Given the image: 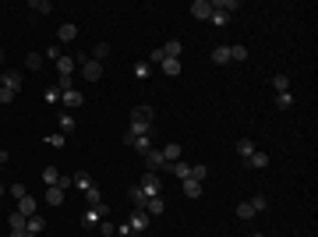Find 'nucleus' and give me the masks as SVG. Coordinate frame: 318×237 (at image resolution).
I'll list each match as a JSON object with an SVG mask.
<instances>
[{"instance_id": "nucleus-1", "label": "nucleus", "mask_w": 318, "mask_h": 237, "mask_svg": "<svg viewBox=\"0 0 318 237\" xmlns=\"http://www.w3.org/2000/svg\"><path fill=\"white\" fill-rule=\"evenodd\" d=\"M152 117H156L152 106H145V103L135 106V110H131V128H128V131H131L135 138H138V135H149V131H152Z\"/></svg>"}, {"instance_id": "nucleus-2", "label": "nucleus", "mask_w": 318, "mask_h": 237, "mask_svg": "<svg viewBox=\"0 0 318 237\" xmlns=\"http://www.w3.org/2000/svg\"><path fill=\"white\" fill-rule=\"evenodd\" d=\"M149 199H156V195H163V181H159V174H149L145 170V177H142V184H138Z\"/></svg>"}, {"instance_id": "nucleus-3", "label": "nucleus", "mask_w": 318, "mask_h": 237, "mask_svg": "<svg viewBox=\"0 0 318 237\" xmlns=\"http://www.w3.org/2000/svg\"><path fill=\"white\" fill-rule=\"evenodd\" d=\"M21 82H25L21 71H14V67H4V71H0V85H4V89L18 92V89H21Z\"/></svg>"}, {"instance_id": "nucleus-4", "label": "nucleus", "mask_w": 318, "mask_h": 237, "mask_svg": "<svg viewBox=\"0 0 318 237\" xmlns=\"http://www.w3.org/2000/svg\"><path fill=\"white\" fill-rule=\"evenodd\" d=\"M142 163H145L149 174H159V170L166 167V160H163V152H159V149H149V152L142 156Z\"/></svg>"}, {"instance_id": "nucleus-5", "label": "nucleus", "mask_w": 318, "mask_h": 237, "mask_svg": "<svg viewBox=\"0 0 318 237\" xmlns=\"http://www.w3.org/2000/svg\"><path fill=\"white\" fill-rule=\"evenodd\" d=\"M149 223H152V216H149L145 209H135V213L128 216V227H131L135 234H145V230H149Z\"/></svg>"}, {"instance_id": "nucleus-6", "label": "nucleus", "mask_w": 318, "mask_h": 237, "mask_svg": "<svg viewBox=\"0 0 318 237\" xmlns=\"http://www.w3.org/2000/svg\"><path fill=\"white\" fill-rule=\"evenodd\" d=\"M269 163H272V156H269V152H258V149L244 160V167H248V170H265Z\"/></svg>"}, {"instance_id": "nucleus-7", "label": "nucleus", "mask_w": 318, "mask_h": 237, "mask_svg": "<svg viewBox=\"0 0 318 237\" xmlns=\"http://www.w3.org/2000/svg\"><path fill=\"white\" fill-rule=\"evenodd\" d=\"M212 11H216V7H212V0H194V4H191V14H194L198 21H209Z\"/></svg>"}, {"instance_id": "nucleus-8", "label": "nucleus", "mask_w": 318, "mask_h": 237, "mask_svg": "<svg viewBox=\"0 0 318 237\" xmlns=\"http://www.w3.org/2000/svg\"><path fill=\"white\" fill-rule=\"evenodd\" d=\"M82 64H85V67H82L85 82H99V78H103V64H99V60H92V57H89V60H82Z\"/></svg>"}, {"instance_id": "nucleus-9", "label": "nucleus", "mask_w": 318, "mask_h": 237, "mask_svg": "<svg viewBox=\"0 0 318 237\" xmlns=\"http://www.w3.org/2000/svg\"><path fill=\"white\" fill-rule=\"evenodd\" d=\"M74 39H78V25L74 21H64L57 28V43H74Z\"/></svg>"}, {"instance_id": "nucleus-10", "label": "nucleus", "mask_w": 318, "mask_h": 237, "mask_svg": "<svg viewBox=\"0 0 318 237\" xmlns=\"http://www.w3.org/2000/svg\"><path fill=\"white\" fill-rule=\"evenodd\" d=\"M60 103H64V106H67L71 113H74V110H82V103H85V96H82V92H78V89H71V92H64V96H60Z\"/></svg>"}, {"instance_id": "nucleus-11", "label": "nucleus", "mask_w": 318, "mask_h": 237, "mask_svg": "<svg viewBox=\"0 0 318 237\" xmlns=\"http://www.w3.org/2000/svg\"><path fill=\"white\" fill-rule=\"evenodd\" d=\"M159 152H163V160H166V167H170V163H177V160H180V156H184V149H180L177 142H170L166 149H159Z\"/></svg>"}, {"instance_id": "nucleus-12", "label": "nucleus", "mask_w": 318, "mask_h": 237, "mask_svg": "<svg viewBox=\"0 0 318 237\" xmlns=\"http://www.w3.org/2000/svg\"><path fill=\"white\" fill-rule=\"evenodd\" d=\"M46 230V216H28V223H25V234H43Z\"/></svg>"}, {"instance_id": "nucleus-13", "label": "nucleus", "mask_w": 318, "mask_h": 237, "mask_svg": "<svg viewBox=\"0 0 318 237\" xmlns=\"http://www.w3.org/2000/svg\"><path fill=\"white\" fill-rule=\"evenodd\" d=\"M163 53H166L170 60H180V57H184V43H180V39H170V43L163 46Z\"/></svg>"}, {"instance_id": "nucleus-14", "label": "nucleus", "mask_w": 318, "mask_h": 237, "mask_svg": "<svg viewBox=\"0 0 318 237\" xmlns=\"http://www.w3.org/2000/svg\"><path fill=\"white\" fill-rule=\"evenodd\" d=\"M159 71H163V74H166V78H177V74H180V71H184V64H180V60H170V57H166V60H163V64H159Z\"/></svg>"}, {"instance_id": "nucleus-15", "label": "nucleus", "mask_w": 318, "mask_h": 237, "mask_svg": "<svg viewBox=\"0 0 318 237\" xmlns=\"http://www.w3.org/2000/svg\"><path fill=\"white\" fill-rule=\"evenodd\" d=\"M18 213L28 220V216H35L39 209H35V199H32V195H25V199H18Z\"/></svg>"}, {"instance_id": "nucleus-16", "label": "nucleus", "mask_w": 318, "mask_h": 237, "mask_svg": "<svg viewBox=\"0 0 318 237\" xmlns=\"http://www.w3.org/2000/svg\"><path fill=\"white\" fill-rule=\"evenodd\" d=\"M142 209H145L149 216H159V213H163V209H166V202H163V195H156V199H149V202H145Z\"/></svg>"}, {"instance_id": "nucleus-17", "label": "nucleus", "mask_w": 318, "mask_h": 237, "mask_svg": "<svg viewBox=\"0 0 318 237\" xmlns=\"http://www.w3.org/2000/svg\"><path fill=\"white\" fill-rule=\"evenodd\" d=\"M233 152H237V156H241V160H248V156L255 152V142H251V138H237V145H233Z\"/></svg>"}, {"instance_id": "nucleus-18", "label": "nucleus", "mask_w": 318, "mask_h": 237, "mask_svg": "<svg viewBox=\"0 0 318 237\" xmlns=\"http://www.w3.org/2000/svg\"><path fill=\"white\" fill-rule=\"evenodd\" d=\"M106 213H110L106 206H96V209H89V213H85V220H82V223H85V227H96V223H99Z\"/></svg>"}, {"instance_id": "nucleus-19", "label": "nucleus", "mask_w": 318, "mask_h": 237, "mask_svg": "<svg viewBox=\"0 0 318 237\" xmlns=\"http://www.w3.org/2000/svg\"><path fill=\"white\" fill-rule=\"evenodd\" d=\"M170 174H173V177H180V181H187V177H191V163L177 160V163H170Z\"/></svg>"}, {"instance_id": "nucleus-20", "label": "nucleus", "mask_w": 318, "mask_h": 237, "mask_svg": "<svg viewBox=\"0 0 318 237\" xmlns=\"http://www.w3.org/2000/svg\"><path fill=\"white\" fill-rule=\"evenodd\" d=\"M25 223H28V220H25V216H21L18 209H14V213H11V220H7V227H11V234H25Z\"/></svg>"}, {"instance_id": "nucleus-21", "label": "nucleus", "mask_w": 318, "mask_h": 237, "mask_svg": "<svg viewBox=\"0 0 318 237\" xmlns=\"http://www.w3.org/2000/svg\"><path fill=\"white\" fill-rule=\"evenodd\" d=\"M198 195H202V181H184V199H198Z\"/></svg>"}, {"instance_id": "nucleus-22", "label": "nucleus", "mask_w": 318, "mask_h": 237, "mask_svg": "<svg viewBox=\"0 0 318 237\" xmlns=\"http://www.w3.org/2000/svg\"><path fill=\"white\" fill-rule=\"evenodd\" d=\"M131 149H135V152H142V156H145V152H149V149H152V135H138V138H135V142H131Z\"/></svg>"}, {"instance_id": "nucleus-23", "label": "nucleus", "mask_w": 318, "mask_h": 237, "mask_svg": "<svg viewBox=\"0 0 318 237\" xmlns=\"http://www.w3.org/2000/svg\"><path fill=\"white\" fill-rule=\"evenodd\" d=\"M128 199H131V202H135V206H138V209H142V206H145V202H149V195H145V191H142V188H138V184H135V188H128Z\"/></svg>"}, {"instance_id": "nucleus-24", "label": "nucleus", "mask_w": 318, "mask_h": 237, "mask_svg": "<svg viewBox=\"0 0 318 237\" xmlns=\"http://www.w3.org/2000/svg\"><path fill=\"white\" fill-rule=\"evenodd\" d=\"M46 202H50L53 209H57V206H64V191H60L57 184H53V188H46Z\"/></svg>"}, {"instance_id": "nucleus-25", "label": "nucleus", "mask_w": 318, "mask_h": 237, "mask_svg": "<svg viewBox=\"0 0 318 237\" xmlns=\"http://www.w3.org/2000/svg\"><path fill=\"white\" fill-rule=\"evenodd\" d=\"M71 131H74V113L64 110V113H60V135H71Z\"/></svg>"}, {"instance_id": "nucleus-26", "label": "nucleus", "mask_w": 318, "mask_h": 237, "mask_svg": "<svg viewBox=\"0 0 318 237\" xmlns=\"http://www.w3.org/2000/svg\"><path fill=\"white\" fill-rule=\"evenodd\" d=\"M57 74H74V57H57Z\"/></svg>"}, {"instance_id": "nucleus-27", "label": "nucleus", "mask_w": 318, "mask_h": 237, "mask_svg": "<svg viewBox=\"0 0 318 237\" xmlns=\"http://www.w3.org/2000/svg\"><path fill=\"white\" fill-rule=\"evenodd\" d=\"M57 181H60V170H57V167H43V184H46V188H53Z\"/></svg>"}, {"instance_id": "nucleus-28", "label": "nucleus", "mask_w": 318, "mask_h": 237, "mask_svg": "<svg viewBox=\"0 0 318 237\" xmlns=\"http://www.w3.org/2000/svg\"><path fill=\"white\" fill-rule=\"evenodd\" d=\"M71 89H74V74H60V78H57V92L64 96V92H71Z\"/></svg>"}, {"instance_id": "nucleus-29", "label": "nucleus", "mask_w": 318, "mask_h": 237, "mask_svg": "<svg viewBox=\"0 0 318 237\" xmlns=\"http://www.w3.org/2000/svg\"><path fill=\"white\" fill-rule=\"evenodd\" d=\"M85 202H89V206H92V209H96V206H103V191H99V188H96V184H92V188H89V191H85Z\"/></svg>"}, {"instance_id": "nucleus-30", "label": "nucleus", "mask_w": 318, "mask_h": 237, "mask_svg": "<svg viewBox=\"0 0 318 237\" xmlns=\"http://www.w3.org/2000/svg\"><path fill=\"white\" fill-rule=\"evenodd\" d=\"M28 11H35V14H50V11H53V4H50V0H32Z\"/></svg>"}, {"instance_id": "nucleus-31", "label": "nucleus", "mask_w": 318, "mask_h": 237, "mask_svg": "<svg viewBox=\"0 0 318 237\" xmlns=\"http://www.w3.org/2000/svg\"><path fill=\"white\" fill-rule=\"evenodd\" d=\"M149 74H152V64H149V60H138V64H135V78H138V82H145Z\"/></svg>"}, {"instance_id": "nucleus-32", "label": "nucleus", "mask_w": 318, "mask_h": 237, "mask_svg": "<svg viewBox=\"0 0 318 237\" xmlns=\"http://www.w3.org/2000/svg\"><path fill=\"white\" fill-rule=\"evenodd\" d=\"M106 57H110V43H96V46H92V60H99V64H103Z\"/></svg>"}, {"instance_id": "nucleus-33", "label": "nucleus", "mask_w": 318, "mask_h": 237, "mask_svg": "<svg viewBox=\"0 0 318 237\" xmlns=\"http://www.w3.org/2000/svg\"><path fill=\"white\" fill-rule=\"evenodd\" d=\"M212 64H230V46H216L212 50Z\"/></svg>"}, {"instance_id": "nucleus-34", "label": "nucleus", "mask_w": 318, "mask_h": 237, "mask_svg": "<svg viewBox=\"0 0 318 237\" xmlns=\"http://www.w3.org/2000/svg\"><path fill=\"white\" fill-rule=\"evenodd\" d=\"M276 106H280V110H290V106H294V92H276Z\"/></svg>"}, {"instance_id": "nucleus-35", "label": "nucleus", "mask_w": 318, "mask_h": 237, "mask_svg": "<svg viewBox=\"0 0 318 237\" xmlns=\"http://www.w3.org/2000/svg\"><path fill=\"white\" fill-rule=\"evenodd\" d=\"M272 85H276V92H290V74H276Z\"/></svg>"}, {"instance_id": "nucleus-36", "label": "nucleus", "mask_w": 318, "mask_h": 237, "mask_svg": "<svg viewBox=\"0 0 318 237\" xmlns=\"http://www.w3.org/2000/svg\"><path fill=\"white\" fill-rule=\"evenodd\" d=\"M230 60L244 64V60H248V46H230Z\"/></svg>"}, {"instance_id": "nucleus-37", "label": "nucleus", "mask_w": 318, "mask_h": 237, "mask_svg": "<svg viewBox=\"0 0 318 237\" xmlns=\"http://www.w3.org/2000/svg\"><path fill=\"white\" fill-rule=\"evenodd\" d=\"M205 177H209V167L205 163H194L191 167V181H205Z\"/></svg>"}, {"instance_id": "nucleus-38", "label": "nucleus", "mask_w": 318, "mask_h": 237, "mask_svg": "<svg viewBox=\"0 0 318 237\" xmlns=\"http://www.w3.org/2000/svg\"><path fill=\"white\" fill-rule=\"evenodd\" d=\"M25 67L28 71H39V67H43V53H28L25 57Z\"/></svg>"}, {"instance_id": "nucleus-39", "label": "nucleus", "mask_w": 318, "mask_h": 237, "mask_svg": "<svg viewBox=\"0 0 318 237\" xmlns=\"http://www.w3.org/2000/svg\"><path fill=\"white\" fill-rule=\"evenodd\" d=\"M74 188H82V191H89V188H92V177H89L85 170H82V174H74Z\"/></svg>"}, {"instance_id": "nucleus-40", "label": "nucleus", "mask_w": 318, "mask_h": 237, "mask_svg": "<svg viewBox=\"0 0 318 237\" xmlns=\"http://www.w3.org/2000/svg\"><path fill=\"white\" fill-rule=\"evenodd\" d=\"M237 216H241V220H255L258 213L251 209V202H241V206H237Z\"/></svg>"}, {"instance_id": "nucleus-41", "label": "nucleus", "mask_w": 318, "mask_h": 237, "mask_svg": "<svg viewBox=\"0 0 318 237\" xmlns=\"http://www.w3.org/2000/svg\"><path fill=\"white\" fill-rule=\"evenodd\" d=\"M248 202H251V209H255V213H265V206H269L265 195H255V199H248Z\"/></svg>"}, {"instance_id": "nucleus-42", "label": "nucleus", "mask_w": 318, "mask_h": 237, "mask_svg": "<svg viewBox=\"0 0 318 237\" xmlns=\"http://www.w3.org/2000/svg\"><path fill=\"white\" fill-rule=\"evenodd\" d=\"M166 60V53H163V46H156L152 53H149V64H163Z\"/></svg>"}, {"instance_id": "nucleus-43", "label": "nucleus", "mask_w": 318, "mask_h": 237, "mask_svg": "<svg viewBox=\"0 0 318 237\" xmlns=\"http://www.w3.org/2000/svg\"><path fill=\"white\" fill-rule=\"evenodd\" d=\"M209 21H212V25H226V21H230V14H226V11H212V18H209Z\"/></svg>"}, {"instance_id": "nucleus-44", "label": "nucleus", "mask_w": 318, "mask_h": 237, "mask_svg": "<svg viewBox=\"0 0 318 237\" xmlns=\"http://www.w3.org/2000/svg\"><path fill=\"white\" fill-rule=\"evenodd\" d=\"M43 99H46V103H50V106H53V103H57V99H60V92H57V85H50V89H46V92H43Z\"/></svg>"}, {"instance_id": "nucleus-45", "label": "nucleus", "mask_w": 318, "mask_h": 237, "mask_svg": "<svg viewBox=\"0 0 318 237\" xmlns=\"http://www.w3.org/2000/svg\"><path fill=\"white\" fill-rule=\"evenodd\" d=\"M57 188H60V191H67V188H74V177H71V174H60V181H57Z\"/></svg>"}, {"instance_id": "nucleus-46", "label": "nucleus", "mask_w": 318, "mask_h": 237, "mask_svg": "<svg viewBox=\"0 0 318 237\" xmlns=\"http://www.w3.org/2000/svg\"><path fill=\"white\" fill-rule=\"evenodd\" d=\"M99 237H113V223L110 220H99Z\"/></svg>"}, {"instance_id": "nucleus-47", "label": "nucleus", "mask_w": 318, "mask_h": 237, "mask_svg": "<svg viewBox=\"0 0 318 237\" xmlns=\"http://www.w3.org/2000/svg\"><path fill=\"white\" fill-rule=\"evenodd\" d=\"M14 96H18V92H11V89L0 85V103H4V106H7V103H14Z\"/></svg>"}, {"instance_id": "nucleus-48", "label": "nucleus", "mask_w": 318, "mask_h": 237, "mask_svg": "<svg viewBox=\"0 0 318 237\" xmlns=\"http://www.w3.org/2000/svg\"><path fill=\"white\" fill-rule=\"evenodd\" d=\"M7 191H11V195H14V199H25V195H28V191H25V184H11V188H7Z\"/></svg>"}, {"instance_id": "nucleus-49", "label": "nucleus", "mask_w": 318, "mask_h": 237, "mask_svg": "<svg viewBox=\"0 0 318 237\" xmlns=\"http://www.w3.org/2000/svg\"><path fill=\"white\" fill-rule=\"evenodd\" d=\"M131 234H135V230H131L128 223H121V227H117V237H131Z\"/></svg>"}, {"instance_id": "nucleus-50", "label": "nucleus", "mask_w": 318, "mask_h": 237, "mask_svg": "<svg viewBox=\"0 0 318 237\" xmlns=\"http://www.w3.org/2000/svg\"><path fill=\"white\" fill-rule=\"evenodd\" d=\"M46 142H50V145H57V149H60V145H64V135H60V131H57V135H50V138H46Z\"/></svg>"}, {"instance_id": "nucleus-51", "label": "nucleus", "mask_w": 318, "mask_h": 237, "mask_svg": "<svg viewBox=\"0 0 318 237\" xmlns=\"http://www.w3.org/2000/svg\"><path fill=\"white\" fill-rule=\"evenodd\" d=\"M4 163H7V152H0V167H4Z\"/></svg>"}, {"instance_id": "nucleus-52", "label": "nucleus", "mask_w": 318, "mask_h": 237, "mask_svg": "<svg viewBox=\"0 0 318 237\" xmlns=\"http://www.w3.org/2000/svg\"><path fill=\"white\" fill-rule=\"evenodd\" d=\"M0 199H4V184H0Z\"/></svg>"}, {"instance_id": "nucleus-53", "label": "nucleus", "mask_w": 318, "mask_h": 237, "mask_svg": "<svg viewBox=\"0 0 318 237\" xmlns=\"http://www.w3.org/2000/svg\"><path fill=\"white\" fill-rule=\"evenodd\" d=\"M25 237H39V234H25Z\"/></svg>"}, {"instance_id": "nucleus-54", "label": "nucleus", "mask_w": 318, "mask_h": 237, "mask_svg": "<svg viewBox=\"0 0 318 237\" xmlns=\"http://www.w3.org/2000/svg\"><path fill=\"white\" fill-rule=\"evenodd\" d=\"M251 237H265V234H251Z\"/></svg>"}]
</instances>
